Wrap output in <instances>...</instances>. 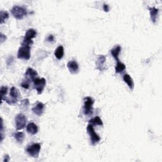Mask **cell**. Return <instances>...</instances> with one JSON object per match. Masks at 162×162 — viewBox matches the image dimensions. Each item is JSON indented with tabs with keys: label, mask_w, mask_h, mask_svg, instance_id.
Returning a JSON list of instances; mask_svg holds the SVG:
<instances>
[{
	"label": "cell",
	"mask_w": 162,
	"mask_h": 162,
	"mask_svg": "<svg viewBox=\"0 0 162 162\" xmlns=\"http://www.w3.org/2000/svg\"><path fill=\"white\" fill-rule=\"evenodd\" d=\"M45 107V104H43L42 102H38L32 108V111L34 112V113L37 115V116H41L42 115L43 111H44Z\"/></svg>",
	"instance_id": "10"
},
{
	"label": "cell",
	"mask_w": 162,
	"mask_h": 162,
	"mask_svg": "<svg viewBox=\"0 0 162 162\" xmlns=\"http://www.w3.org/2000/svg\"><path fill=\"white\" fill-rule=\"evenodd\" d=\"M10 96L11 98L10 100L8 98H5L4 100H5L8 105H13V104L17 103V99L18 97V91L17 89L15 88V87L13 86L12 88L10 89Z\"/></svg>",
	"instance_id": "8"
},
{
	"label": "cell",
	"mask_w": 162,
	"mask_h": 162,
	"mask_svg": "<svg viewBox=\"0 0 162 162\" xmlns=\"http://www.w3.org/2000/svg\"><path fill=\"white\" fill-rule=\"evenodd\" d=\"M26 130L29 134H32V135H35L38 132V127L36 124H34V122H30L27 125Z\"/></svg>",
	"instance_id": "13"
},
{
	"label": "cell",
	"mask_w": 162,
	"mask_h": 162,
	"mask_svg": "<svg viewBox=\"0 0 162 162\" xmlns=\"http://www.w3.org/2000/svg\"><path fill=\"white\" fill-rule=\"evenodd\" d=\"M126 69L125 65L123 63L120 62H118L115 66V72L116 73H121L125 70Z\"/></svg>",
	"instance_id": "21"
},
{
	"label": "cell",
	"mask_w": 162,
	"mask_h": 162,
	"mask_svg": "<svg viewBox=\"0 0 162 162\" xmlns=\"http://www.w3.org/2000/svg\"><path fill=\"white\" fill-rule=\"evenodd\" d=\"M41 150V144L39 143H34L29 146L26 149L27 153L29 155L33 158H38Z\"/></svg>",
	"instance_id": "4"
},
{
	"label": "cell",
	"mask_w": 162,
	"mask_h": 162,
	"mask_svg": "<svg viewBox=\"0 0 162 162\" xmlns=\"http://www.w3.org/2000/svg\"><path fill=\"white\" fill-rule=\"evenodd\" d=\"M21 86L23 88H25V89H29V86H30V81L25 79V81H23L22 84H21Z\"/></svg>",
	"instance_id": "25"
},
{
	"label": "cell",
	"mask_w": 162,
	"mask_h": 162,
	"mask_svg": "<svg viewBox=\"0 0 162 162\" xmlns=\"http://www.w3.org/2000/svg\"><path fill=\"white\" fill-rule=\"evenodd\" d=\"M37 35L36 30L33 29H29L27 30V32L25 34L24 39H30V40H32V39L34 37H35Z\"/></svg>",
	"instance_id": "18"
},
{
	"label": "cell",
	"mask_w": 162,
	"mask_h": 162,
	"mask_svg": "<svg viewBox=\"0 0 162 162\" xmlns=\"http://www.w3.org/2000/svg\"><path fill=\"white\" fill-rule=\"evenodd\" d=\"M11 12L15 18L18 20L22 19L27 14V10L24 7L17 5H15L12 8V9L11 10Z\"/></svg>",
	"instance_id": "1"
},
{
	"label": "cell",
	"mask_w": 162,
	"mask_h": 162,
	"mask_svg": "<svg viewBox=\"0 0 162 162\" xmlns=\"http://www.w3.org/2000/svg\"><path fill=\"white\" fill-rule=\"evenodd\" d=\"M17 57L19 59L29 60L30 58V46H22L18 51Z\"/></svg>",
	"instance_id": "6"
},
{
	"label": "cell",
	"mask_w": 162,
	"mask_h": 162,
	"mask_svg": "<svg viewBox=\"0 0 162 162\" xmlns=\"http://www.w3.org/2000/svg\"><path fill=\"white\" fill-rule=\"evenodd\" d=\"M103 10L106 12H108L109 11V6L107 5V4H104L103 5Z\"/></svg>",
	"instance_id": "29"
},
{
	"label": "cell",
	"mask_w": 162,
	"mask_h": 162,
	"mask_svg": "<svg viewBox=\"0 0 162 162\" xmlns=\"http://www.w3.org/2000/svg\"><path fill=\"white\" fill-rule=\"evenodd\" d=\"M15 127L17 130H22L25 127L27 119V117L22 113H19L17 115L15 118Z\"/></svg>",
	"instance_id": "5"
},
{
	"label": "cell",
	"mask_w": 162,
	"mask_h": 162,
	"mask_svg": "<svg viewBox=\"0 0 162 162\" xmlns=\"http://www.w3.org/2000/svg\"><path fill=\"white\" fill-rule=\"evenodd\" d=\"M0 39H1V43L2 44V43L6 41V36L5 35H4L2 33H1V34H0Z\"/></svg>",
	"instance_id": "28"
},
{
	"label": "cell",
	"mask_w": 162,
	"mask_h": 162,
	"mask_svg": "<svg viewBox=\"0 0 162 162\" xmlns=\"http://www.w3.org/2000/svg\"><path fill=\"white\" fill-rule=\"evenodd\" d=\"M37 72L35 70H34L32 68H28L25 73V79L29 81H33L35 79V77L37 76Z\"/></svg>",
	"instance_id": "9"
},
{
	"label": "cell",
	"mask_w": 162,
	"mask_h": 162,
	"mask_svg": "<svg viewBox=\"0 0 162 162\" xmlns=\"http://www.w3.org/2000/svg\"><path fill=\"white\" fill-rule=\"evenodd\" d=\"M13 136L18 143H22V142L23 141V140H24V138H25L24 134L22 132L14 133Z\"/></svg>",
	"instance_id": "20"
},
{
	"label": "cell",
	"mask_w": 162,
	"mask_h": 162,
	"mask_svg": "<svg viewBox=\"0 0 162 162\" xmlns=\"http://www.w3.org/2000/svg\"><path fill=\"white\" fill-rule=\"evenodd\" d=\"M84 104L83 108H84V113L86 115L90 116L93 113V105L94 100L91 97H86L84 99Z\"/></svg>",
	"instance_id": "2"
},
{
	"label": "cell",
	"mask_w": 162,
	"mask_h": 162,
	"mask_svg": "<svg viewBox=\"0 0 162 162\" xmlns=\"http://www.w3.org/2000/svg\"><path fill=\"white\" fill-rule=\"evenodd\" d=\"M149 10L150 12V17H151V21L154 23H155L156 22L158 15L159 10L158 8H156L155 7H149Z\"/></svg>",
	"instance_id": "14"
},
{
	"label": "cell",
	"mask_w": 162,
	"mask_h": 162,
	"mask_svg": "<svg viewBox=\"0 0 162 162\" xmlns=\"http://www.w3.org/2000/svg\"><path fill=\"white\" fill-rule=\"evenodd\" d=\"M67 67L70 73L76 74L79 71V65L76 61H70L67 64Z\"/></svg>",
	"instance_id": "12"
},
{
	"label": "cell",
	"mask_w": 162,
	"mask_h": 162,
	"mask_svg": "<svg viewBox=\"0 0 162 162\" xmlns=\"http://www.w3.org/2000/svg\"><path fill=\"white\" fill-rule=\"evenodd\" d=\"M64 55V48L63 46H59L54 51V56L58 60H61Z\"/></svg>",
	"instance_id": "16"
},
{
	"label": "cell",
	"mask_w": 162,
	"mask_h": 162,
	"mask_svg": "<svg viewBox=\"0 0 162 162\" xmlns=\"http://www.w3.org/2000/svg\"><path fill=\"white\" fill-rule=\"evenodd\" d=\"M0 17H1V21H0V23L3 24L4 22H5L6 20L8 19L9 18V14L6 11L1 10L0 11Z\"/></svg>",
	"instance_id": "22"
},
{
	"label": "cell",
	"mask_w": 162,
	"mask_h": 162,
	"mask_svg": "<svg viewBox=\"0 0 162 162\" xmlns=\"http://www.w3.org/2000/svg\"><path fill=\"white\" fill-rule=\"evenodd\" d=\"M0 92H1V99L2 103V101L5 100V98H6L8 93V88L6 86H1V89H0Z\"/></svg>",
	"instance_id": "23"
},
{
	"label": "cell",
	"mask_w": 162,
	"mask_h": 162,
	"mask_svg": "<svg viewBox=\"0 0 162 162\" xmlns=\"http://www.w3.org/2000/svg\"><path fill=\"white\" fill-rule=\"evenodd\" d=\"M10 156H8V155H5V159H4V162H8V161H9V160H10Z\"/></svg>",
	"instance_id": "30"
},
{
	"label": "cell",
	"mask_w": 162,
	"mask_h": 162,
	"mask_svg": "<svg viewBox=\"0 0 162 162\" xmlns=\"http://www.w3.org/2000/svg\"><path fill=\"white\" fill-rule=\"evenodd\" d=\"M106 62V57L104 55H99V57L96 62V69L103 71L104 70V65Z\"/></svg>",
	"instance_id": "11"
},
{
	"label": "cell",
	"mask_w": 162,
	"mask_h": 162,
	"mask_svg": "<svg viewBox=\"0 0 162 162\" xmlns=\"http://www.w3.org/2000/svg\"><path fill=\"white\" fill-rule=\"evenodd\" d=\"M87 131H88V133L90 136L91 142L92 145H95L98 142L100 141L101 138L96 133L95 130L94 129L93 125L92 124H88V127H87Z\"/></svg>",
	"instance_id": "3"
},
{
	"label": "cell",
	"mask_w": 162,
	"mask_h": 162,
	"mask_svg": "<svg viewBox=\"0 0 162 162\" xmlns=\"http://www.w3.org/2000/svg\"><path fill=\"white\" fill-rule=\"evenodd\" d=\"M13 62V57H10L8 58L7 59L6 64L8 66H10V65H11V64H12Z\"/></svg>",
	"instance_id": "26"
},
{
	"label": "cell",
	"mask_w": 162,
	"mask_h": 162,
	"mask_svg": "<svg viewBox=\"0 0 162 162\" xmlns=\"http://www.w3.org/2000/svg\"><path fill=\"white\" fill-rule=\"evenodd\" d=\"M120 51H121V47L119 45H117L116 47H115L113 49L111 50V54H112L113 57L115 59L117 62H120L119 58H118V56H119Z\"/></svg>",
	"instance_id": "17"
},
{
	"label": "cell",
	"mask_w": 162,
	"mask_h": 162,
	"mask_svg": "<svg viewBox=\"0 0 162 162\" xmlns=\"http://www.w3.org/2000/svg\"><path fill=\"white\" fill-rule=\"evenodd\" d=\"M34 88L37 91L38 94H41L46 85V81L45 78H35L33 81Z\"/></svg>",
	"instance_id": "7"
},
{
	"label": "cell",
	"mask_w": 162,
	"mask_h": 162,
	"mask_svg": "<svg viewBox=\"0 0 162 162\" xmlns=\"http://www.w3.org/2000/svg\"><path fill=\"white\" fill-rule=\"evenodd\" d=\"M89 124H92L93 125H100L103 126V123L102 120L100 118V117L96 116L94 118H92L89 120Z\"/></svg>",
	"instance_id": "19"
},
{
	"label": "cell",
	"mask_w": 162,
	"mask_h": 162,
	"mask_svg": "<svg viewBox=\"0 0 162 162\" xmlns=\"http://www.w3.org/2000/svg\"><path fill=\"white\" fill-rule=\"evenodd\" d=\"M29 99H24V100H23L21 101V108L23 110H27L28 108V106L29 105Z\"/></svg>",
	"instance_id": "24"
},
{
	"label": "cell",
	"mask_w": 162,
	"mask_h": 162,
	"mask_svg": "<svg viewBox=\"0 0 162 162\" xmlns=\"http://www.w3.org/2000/svg\"><path fill=\"white\" fill-rule=\"evenodd\" d=\"M123 80L126 84L128 85L130 89L132 91L134 87V84L133 79L131 78V77H130L129 74H125L123 76Z\"/></svg>",
	"instance_id": "15"
},
{
	"label": "cell",
	"mask_w": 162,
	"mask_h": 162,
	"mask_svg": "<svg viewBox=\"0 0 162 162\" xmlns=\"http://www.w3.org/2000/svg\"><path fill=\"white\" fill-rule=\"evenodd\" d=\"M46 40H47V41H48V42H54V35H52V34L49 35H48V37H47Z\"/></svg>",
	"instance_id": "27"
}]
</instances>
